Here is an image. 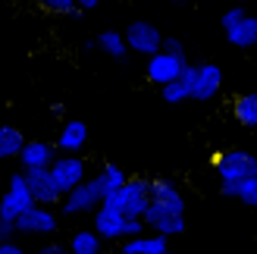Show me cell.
<instances>
[{"instance_id": "obj_1", "label": "cell", "mask_w": 257, "mask_h": 254, "mask_svg": "<svg viewBox=\"0 0 257 254\" xmlns=\"http://www.w3.org/2000/svg\"><path fill=\"white\" fill-rule=\"evenodd\" d=\"M148 185H151L148 176H128L119 192L104 198L100 204L116 207L125 220H141V217H145V210H148Z\"/></svg>"}, {"instance_id": "obj_2", "label": "cell", "mask_w": 257, "mask_h": 254, "mask_svg": "<svg viewBox=\"0 0 257 254\" xmlns=\"http://www.w3.org/2000/svg\"><path fill=\"white\" fill-rule=\"evenodd\" d=\"M213 167H216V176H220V185H238L257 176V157L241 148H226L223 154H216Z\"/></svg>"}, {"instance_id": "obj_3", "label": "cell", "mask_w": 257, "mask_h": 254, "mask_svg": "<svg viewBox=\"0 0 257 254\" xmlns=\"http://www.w3.org/2000/svg\"><path fill=\"white\" fill-rule=\"evenodd\" d=\"M29 207H35V201L29 195V188H25V179L22 173H10L7 179V192H0V220L7 223H16V217H22Z\"/></svg>"}, {"instance_id": "obj_4", "label": "cell", "mask_w": 257, "mask_h": 254, "mask_svg": "<svg viewBox=\"0 0 257 254\" xmlns=\"http://www.w3.org/2000/svg\"><path fill=\"white\" fill-rule=\"evenodd\" d=\"M47 173H50V179H54V185L60 188V195H69L72 188H79L88 179L85 160L75 157V154H60V157H54V163L47 167Z\"/></svg>"}, {"instance_id": "obj_5", "label": "cell", "mask_w": 257, "mask_h": 254, "mask_svg": "<svg viewBox=\"0 0 257 254\" xmlns=\"http://www.w3.org/2000/svg\"><path fill=\"white\" fill-rule=\"evenodd\" d=\"M104 201V192H100V182L94 179H85L79 188H72L69 195H63V217H82V213H94Z\"/></svg>"}, {"instance_id": "obj_6", "label": "cell", "mask_w": 257, "mask_h": 254, "mask_svg": "<svg viewBox=\"0 0 257 254\" xmlns=\"http://www.w3.org/2000/svg\"><path fill=\"white\" fill-rule=\"evenodd\" d=\"M122 41H125V50H135V54L154 57V54L160 50V44H163V35H160L157 25L135 19V22H128V25H125Z\"/></svg>"}, {"instance_id": "obj_7", "label": "cell", "mask_w": 257, "mask_h": 254, "mask_svg": "<svg viewBox=\"0 0 257 254\" xmlns=\"http://www.w3.org/2000/svg\"><path fill=\"white\" fill-rule=\"evenodd\" d=\"M13 229L16 232H25V235H54L60 229V220L57 213L50 207H29L22 213V217H16V223H13Z\"/></svg>"}, {"instance_id": "obj_8", "label": "cell", "mask_w": 257, "mask_h": 254, "mask_svg": "<svg viewBox=\"0 0 257 254\" xmlns=\"http://www.w3.org/2000/svg\"><path fill=\"white\" fill-rule=\"evenodd\" d=\"M22 179H25V188H29V195L38 207H54L63 201L60 188L54 185L47 170H29V173H22Z\"/></svg>"}, {"instance_id": "obj_9", "label": "cell", "mask_w": 257, "mask_h": 254, "mask_svg": "<svg viewBox=\"0 0 257 254\" xmlns=\"http://www.w3.org/2000/svg\"><path fill=\"white\" fill-rule=\"evenodd\" d=\"M188 66V60H176V57H170V54H163V50H157L154 57H148V63H145V75H148V82H154V85H170V82H176L179 79V72H182Z\"/></svg>"}, {"instance_id": "obj_10", "label": "cell", "mask_w": 257, "mask_h": 254, "mask_svg": "<svg viewBox=\"0 0 257 254\" xmlns=\"http://www.w3.org/2000/svg\"><path fill=\"white\" fill-rule=\"evenodd\" d=\"M148 204H157L170 213H179V217H185V198L179 192V185L170 182V179H151L148 185Z\"/></svg>"}, {"instance_id": "obj_11", "label": "cell", "mask_w": 257, "mask_h": 254, "mask_svg": "<svg viewBox=\"0 0 257 254\" xmlns=\"http://www.w3.org/2000/svg\"><path fill=\"white\" fill-rule=\"evenodd\" d=\"M141 223H145V229H154V235H163V238L182 235V232H185V217L170 213V210H163V207H157V204H148Z\"/></svg>"}, {"instance_id": "obj_12", "label": "cell", "mask_w": 257, "mask_h": 254, "mask_svg": "<svg viewBox=\"0 0 257 254\" xmlns=\"http://www.w3.org/2000/svg\"><path fill=\"white\" fill-rule=\"evenodd\" d=\"M122 226H125V217L110 207V204H100L94 210V235L100 238V242H122Z\"/></svg>"}, {"instance_id": "obj_13", "label": "cell", "mask_w": 257, "mask_h": 254, "mask_svg": "<svg viewBox=\"0 0 257 254\" xmlns=\"http://www.w3.org/2000/svg\"><path fill=\"white\" fill-rule=\"evenodd\" d=\"M54 157H57V151H54V145H47V142H29L25 138V145H22V151H19V173H29V170H47L50 163H54Z\"/></svg>"}, {"instance_id": "obj_14", "label": "cell", "mask_w": 257, "mask_h": 254, "mask_svg": "<svg viewBox=\"0 0 257 254\" xmlns=\"http://www.w3.org/2000/svg\"><path fill=\"white\" fill-rule=\"evenodd\" d=\"M223 88V69L216 63H201L198 66V79L191 88V100H213Z\"/></svg>"}, {"instance_id": "obj_15", "label": "cell", "mask_w": 257, "mask_h": 254, "mask_svg": "<svg viewBox=\"0 0 257 254\" xmlns=\"http://www.w3.org/2000/svg\"><path fill=\"white\" fill-rule=\"evenodd\" d=\"M82 148H88V125L82 119L63 122V129L57 135V151H60V154H75V157H79Z\"/></svg>"}, {"instance_id": "obj_16", "label": "cell", "mask_w": 257, "mask_h": 254, "mask_svg": "<svg viewBox=\"0 0 257 254\" xmlns=\"http://www.w3.org/2000/svg\"><path fill=\"white\" fill-rule=\"evenodd\" d=\"M119 254H170V242L163 235H138L125 238L119 245Z\"/></svg>"}, {"instance_id": "obj_17", "label": "cell", "mask_w": 257, "mask_h": 254, "mask_svg": "<svg viewBox=\"0 0 257 254\" xmlns=\"http://www.w3.org/2000/svg\"><path fill=\"white\" fill-rule=\"evenodd\" d=\"M226 38H229V44H235V47H254L257 44V16H241L232 29L226 32Z\"/></svg>"}, {"instance_id": "obj_18", "label": "cell", "mask_w": 257, "mask_h": 254, "mask_svg": "<svg viewBox=\"0 0 257 254\" xmlns=\"http://www.w3.org/2000/svg\"><path fill=\"white\" fill-rule=\"evenodd\" d=\"M232 113L238 125H245V129H257V91H245L232 100Z\"/></svg>"}, {"instance_id": "obj_19", "label": "cell", "mask_w": 257, "mask_h": 254, "mask_svg": "<svg viewBox=\"0 0 257 254\" xmlns=\"http://www.w3.org/2000/svg\"><path fill=\"white\" fill-rule=\"evenodd\" d=\"M94 179L100 182V192H104V198H110V195H116L119 188L125 185V170L122 167H116V163H107V167H100V173L94 176Z\"/></svg>"}, {"instance_id": "obj_20", "label": "cell", "mask_w": 257, "mask_h": 254, "mask_svg": "<svg viewBox=\"0 0 257 254\" xmlns=\"http://www.w3.org/2000/svg\"><path fill=\"white\" fill-rule=\"evenodd\" d=\"M104 251V242L91 232V229H79L72 232L69 245H66V254H100Z\"/></svg>"}, {"instance_id": "obj_21", "label": "cell", "mask_w": 257, "mask_h": 254, "mask_svg": "<svg viewBox=\"0 0 257 254\" xmlns=\"http://www.w3.org/2000/svg\"><path fill=\"white\" fill-rule=\"evenodd\" d=\"M22 145H25V135L16 129V125H0V160L19 157Z\"/></svg>"}, {"instance_id": "obj_22", "label": "cell", "mask_w": 257, "mask_h": 254, "mask_svg": "<svg viewBox=\"0 0 257 254\" xmlns=\"http://www.w3.org/2000/svg\"><path fill=\"white\" fill-rule=\"evenodd\" d=\"M94 44H97L100 50H104L107 57H113V60H122V57L128 54V50H125V41H122V32H113V29L100 32Z\"/></svg>"}, {"instance_id": "obj_23", "label": "cell", "mask_w": 257, "mask_h": 254, "mask_svg": "<svg viewBox=\"0 0 257 254\" xmlns=\"http://www.w3.org/2000/svg\"><path fill=\"white\" fill-rule=\"evenodd\" d=\"M235 198L241 201V204H248V207H257V176L235 185Z\"/></svg>"}, {"instance_id": "obj_24", "label": "cell", "mask_w": 257, "mask_h": 254, "mask_svg": "<svg viewBox=\"0 0 257 254\" xmlns=\"http://www.w3.org/2000/svg\"><path fill=\"white\" fill-rule=\"evenodd\" d=\"M160 91H163V100H166V104H182V100H188V91H185V85L179 82V79L170 82V85H163Z\"/></svg>"}, {"instance_id": "obj_25", "label": "cell", "mask_w": 257, "mask_h": 254, "mask_svg": "<svg viewBox=\"0 0 257 254\" xmlns=\"http://www.w3.org/2000/svg\"><path fill=\"white\" fill-rule=\"evenodd\" d=\"M44 10H50V13H57V16H72L75 13V7H72V0H38Z\"/></svg>"}, {"instance_id": "obj_26", "label": "cell", "mask_w": 257, "mask_h": 254, "mask_svg": "<svg viewBox=\"0 0 257 254\" xmlns=\"http://www.w3.org/2000/svg\"><path fill=\"white\" fill-rule=\"evenodd\" d=\"M160 50H163V54H170V57H176V60H188V57H185V47H182V41H179V38H163Z\"/></svg>"}, {"instance_id": "obj_27", "label": "cell", "mask_w": 257, "mask_h": 254, "mask_svg": "<svg viewBox=\"0 0 257 254\" xmlns=\"http://www.w3.org/2000/svg\"><path fill=\"white\" fill-rule=\"evenodd\" d=\"M138 235H145V223H141V220H125V226H122V242H125V238H138Z\"/></svg>"}, {"instance_id": "obj_28", "label": "cell", "mask_w": 257, "mask_h": 254, "mask_svg": "<svg viewBox=\"0 0 257 254\" xmlns=\"http://www.w3.org/2000/svg\"><path fill=\"white\" fill-rule=\"evenodd\" d=\"M241 16H245V10H241V7H232V10H226V13H223V19H220V22H223V32H229V29H232V25H235Z\"/></svg>"}, {"instance_id": "obj_29", "label": "cell", "mask_w": 257, "mask_h": 254, "mask_svg": "<svg viewBox=\"0 0 257 254\" xmlns=\"http://www.w3.org/2000/svg\"><path fill=\"white\" fill-rule=\"evenodd\" d=\"M195 79H198V66H185L182 72H179V82L185 85V91H188V97H191V88H195Z\"/></svg>"}, {"instance_id": "obj_30", "label": "cell", "mask_w": 257, "mask_h": 254, "mask_svg": "<svg viewBox=\"0 0 257 254\" xmlns=\"http://www.w3.org/2000/svg\"><path fill=\"white\" fill-rule=\"evenodd\" d=\"M0 254H29V251L16 242H0Z\"/></svg>"}, {"instance_id": "obj_31", "label": "cell", "mask_w": 257, "mask_h": 254, "mask_svg": "<svg viewBox=\"0 0 257 254\" xmlns=\"http://www.w3.org/2000/svg\"><path fill=\"white\" fill-rule=\"evenodd\" d=\"M35 254H66V248H63L60 242H50V245H41Z\"/></svg>"}, {"instance_id": "obj_32", "label": "cell", "mask_w": 257, "mask_h": 254, "mask_svg": "<svg viewBox=\"0 0 257 254\" xmlns=\"http://www.w3.org/2000/svg\"><path fill=\"white\" fill-rule=\"evenodd\" d=\"M13 223H7V220H0V242H13Z\"/></svg>"}, {"instance_id": "obj_33", "label": "cell", "mask_w": 257, "mask_h": 254, "mask_svg": "<svg viewBox=\"0 0 257 254\" xmlns=\"http://www.w3.org/2000/svg\"><path fill=\"white\" fill-rule=\"evenodd\" d=\"M100 4V0H72V7H75V13H79V10H94Z\"/></svg>"}, {"instance_id": "obj_34", "label": "cell", "mask_w": 257, "mask_h": 254, "mask_svg": "<svg viewBox=\"0 0 257 254\" xmlns=\"http://www.w3.org/2000/svg\"><path fill=\"white\" fill-rule=\"evenodd\" d=\"M176 4H188V0H176Z\"/></svg>"}]
</instances>
